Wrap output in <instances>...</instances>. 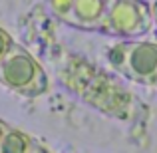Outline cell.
Listing matches in <instances>:
<instances>
[{"label":"cell","mask_w":157,"mask_h":153,"mask_svg":"<svg viewBox=\"0 0 157 153\" xmlns=\"http://www.w3.org/2000/svg\"><path fill=\"white\" fill-rule=\"evenodd\" d=\"M109 66L127 80L143 86L157 82V40H115L105 52Z\"/></svg>","instance_id":"cell-1"},{"label":"cell","mask_w":157,"mask_h":153,"mask_svg":"<svg viewBox=\"0 0 157 153\" xmlns=\"http://www.w3.org/2000/svg\"><path fill=\"white\" fill-rule=\"evenodd\" d=\"M0 84L26 98H38L48 90V76L26 48L12 44L0 60Z\"/></svg>","instance_id":"cell-2"},{"label":"cell","mask_w":157,"mask_h":153,"mask_svg":"<svg viewBox=\"0 0 157 153\" xmlns=\"http://www.w3.org/2000/svg\"><path fill=\"white\" fill-rule=\"evenodd\" d=\"M151 6L143 0H109L100 32L117 40L143 38L153 30Z\"/></svg>","instance_id":"cell-3"},{"label":"cell","mask_w":157,"mask_h":153,"mask_svg":"<svg viewBox=\"0 0 157 153\" xmlns=\"http://www.w3.org/2000/svg\"><path fill=\"white\" fill-rule=\"evenodd\" d=\"M109 0H46L58 20L78 30L100 32Z\"/></svg>","instance_id":"cell-4"},{"label":"cell","mask_w":157,"mask_h":153,"mask_svg":"<svg viewBox=\"0 0 157 153\" xmlns=\"http://www.w3.org/2000/svg\"><path fill=\"white\" fill-rule=\"evenodd\" d=\"M36 139L30 137L28 133L14 127H8V131L4 133L2 141H0V153H32L36 147Z\"/></svg>","instance_id":"cell-5"},{"label":"cell","mask_w":157,"mask_h":153,"mask_svg":"<svg viewBox=\"0 0 157 153\" xmlns=\"http://www.w3.org/2000/svg\"><path fill=\"white\" fill-rule=\"evenodd\" d=\"M12 44H14V40L10 38V34H8L6 30H2V28H0V60L6 56V52L12 48Z\"/></svg>","instance_id":"cell-6"},{"label":"cell","mask_w":157,"mask_h":153,"mask_svg":"<svg viewBox=\"0 0 157 153\" xmlns=\"http://www.w3.org/2000/svg\"><path fill=\"white\" fill-rule=\"evenodd\" d=\"M149 6H151V16H153V24L157 26V0H155L153 4H149Z\"/></svg>","instance_id":"cell-7"},{"label":"cell","mask_w":157,"mask_h":153,"mask_svg":"<svg viewBox=\"0 0 157 153\" xmlns=\"http://www.w3.org/2000/svg\"><path fill=\"white\" fill-rule=\"evenodd\" d=\"M8 127H10V125H8V123H4L2 119H0V141H2L4 133H6V131H8Z\"/></svg>","instance_id":"cell-8"},{"label":"cell","mask_w":157,"mask_h":153,"mask_svg":"<svg viewBox=\"0 0 157 153\" xmlns=\"http://www.w3.org/2000/svg\"><path fill=\"white\" fill-rule=\"evenodd\" d=\"M155 88H157V82H155Z\"/></svg>","instance_id":"cell-9"}]
</instances>
